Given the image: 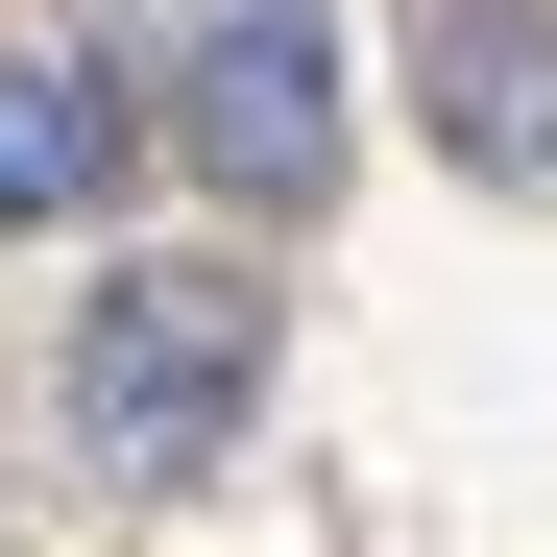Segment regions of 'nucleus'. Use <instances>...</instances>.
Listing matches in <instances>:
<instances>
[{"label": "nucleus", "mask_w": 557, "mask_h": 557, "mask_svg": "<svg viewBox=\"0 0 557 557\" xmlns=\"http://www.w3.org/2000/svg\"><path fill=\"white\" fill-rule=\"evenodd\" d=\"M122 98H98V73H73V49H0V219H98L122 195Z\"/></svg>", "instance_id": "20e7f679"}, {"label": "nucleus", "mask_w": 557, "mask_h": 557, "mask_svg": "<svg viewBox=\"0 0 557 557\" xmlns=\"http://www.w3.org/2000/svg\"><path fill=\"white\" fill-rule=\"evenodd\" d=\"M267 412V292L195 243H146L73 292V436H98V485H195V460H243Z\"/></svg>", "instance_id": "f257e3e1"}, {"label": "nucleus", "mask_w": 557, "mask_h": 557, "mask_svg": "<svg viewBox=\"0 0 557 557\" xmlns=\"http://www.w3.org/2000/svg\"><path fill=\"white\" fill-rule=\"evenodd\" d=\"M436 146L485 170L509 219H557V0H485V25H436Z\"/></svg>", "instance_id": "7ed1b4c3"}, {"label": "nucleus", "mask_w": 557, "mask_h": 557, "mask_svg": "<svg viewBox=\"0 0 557 557\" xmlns=\"http://www.w3.org/2000/svg\"><path fill=\"white\" fill-rule=\"evenodd\" d=\"M170 122H195V170H219L243 219H315L339 195V0H219Z\"/></svg>", "instance_id": "f03ea898"}]
</instances>
